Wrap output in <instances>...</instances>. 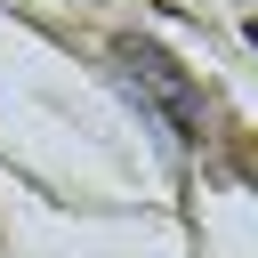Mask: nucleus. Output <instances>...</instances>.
Here are the masks:
<instances>
[{
    "label": "nucleus",
    "mask_w": 258,
    "mask_h": 258,
    "mask_svg": "<svg viewBox=\"0 0 258 258\" xmlns=\"http://www.w3.org/2000/svg\"><path fill=\"white\" fill-rule=\"evenodd\" d=\"M121 81H129V97H137L145 113H161V129H169L177 145H202V89L185 81V64H177L169 48L121 40Z\"/></svg>",
    "instance_id": "nucleus-1"
},
{
    "label": "nucleus",
    "mask_w": 258,
    "mask_h": 258,
    "mask_svg": "<svg viewBox=\"0 0 258 258\" xmlns=\"http://www.w3.org/2000/svg\"><path fill=\"white\" fill-rule=\"evenodd\" d=\"M250 48H258V24H250Z\"/></svg>",
    "instance_id": "nucleus-2"
}]
</instances>
